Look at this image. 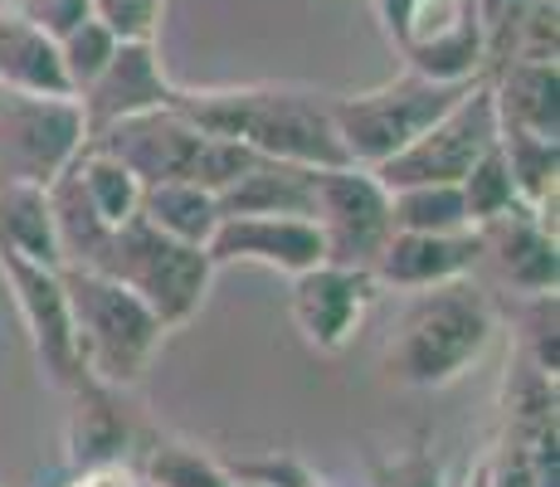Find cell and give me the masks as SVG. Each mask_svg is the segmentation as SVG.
I'll return each instance as SVG.
<instances>
[{
	"label": "cell",
	"instance_id": "obj_1",
	"mask_svg": "<svg viewBox=\"0 0 560 487\" xmlns=\"http://www.w3.org/2000/svg\"><path fill=\"white\" fill-rule=\"evenodd\" d=\"M171 107L190 117L205 137H240L258 156L293 166H351L331 123V93L298 83H234V89H180Z\"/></svg>",
	"mask_w": 560,
	"mask_h": 487
},
{
	"label": "cell",
	"instance_id": "obj_2",
	"mask_svg": "<svg viewBox=\"0 0 560 487\" xmlns=\"http://www.w3.org/2000/svg\"><path fill=\"white\" fill-rule=\"evenodd\" d=\"M498 337V308L472 278L409 292L400 322L385 337V375L409 390L454 385L463 371L482 361V351Z\"/></svg>",
	"mask_w": 560,
	"mask_h": 487
},
{
	"label": "cell",
	"instance_id": "obj_3",
	"mask_svg": "<svg viewBox=\"0 0 560 487\" xmlns=\"http://www.w3.org/2000/svg\"><path fill=\"white\" fill-rule=\"evenodd\" d=\"M63 292H69V322H73V351H79L83 375L117 390H132L152 371L166 327L147 312L137 292H127L117 278L98 268H63Z\"/></svg>",
	"mask_w": 560,
	"mask_h": 487
},
{
	"label": "cell",
	"instance_id": "obj_4",
	"mask_svg": "<svg viewBox=\"0 0 560 487\" xmlns=\"http://www.w3.org/2000/svg\"><path fill=\"white\" fill-rule=\"evenodd\" d=\"M98 274L117 278L127 292H137L166 332H180L210 298L214 258L200 244L171 240L156 224H147L142 214H132L127 224L113 230V240H107L98 258Z\"/></svg>",
	"mask_w": 560,
	"mask_h": 487
},
{
	"label": "cell",
	"instance_id": "obj_5",
	"mask_svg": "<svg viewBox=\"0 0 560 487\" xmlns=\"http://www.w3.org/2000/svg\"><path fill=\"white\" fill-rule=\"evenodd\" d=\"M468 83H439V79L405 69L365 93H331V123H337V137L347 147V161L351 166H381V161H390L444 107H454V97Z\"/></svg>",
	"mask_w": 560,
	"mask_h": 487
},
{
	"label": "cell",
	"instance_id": "obj_6",
	"mask_svg": "<svg viewBox=\"0 0 560 487\" xmlns=\"http://www.w3.org/2000/svg\"><path fill=\"white\" fill-rule=\"evenodd\" d=\"M371 10L405 69L439 83H468L488 73L478 0H371Z\"/></svg>",
	"mask_w": 560,
	"mask_h": 487
},
{
	"label": "cell",
	"instance_id": "obj_7",
	"mask_svg": "<svg viewBox=\"0 0 560 487\" xmlns=\"http://www.w3.org/2000/svg\"><path fill=\"white\" fill-rule=\"evenodd\" d=\"M492 142H498V107H492L488 73H478V79L454 97V107H444L405 151H395L390 161H381V166H371V171L385 190L429 186V181L458 186L472 171V161Z\"/></svg>",
	"mask_w": 560,
	"mask_h": 487
},
{
	"label": "cell",
	"instance_id": "obj_8",
	"mask_svg": "<svg viewBox=\"0 0 560 487\" xmlns=\"http://www.w3.org/2000/svg\"><path fill=\"white\" fill-rule=\"evenodd\" d=\"M312 224L322 234V258L347 268H371L381 258L390 224V190L371 166L312 171Z\"/></svg>",
	"mask_w": 560,
	"mask_h": 487
},
{
	"label": "cell",
	"instance_id": "obj_9",
	"mask_svg": "<svg viewBox=\"0 0 560 487\" xmlns=\"http://www.w3.org/2000/svg\"><path fill=\"white\" fill-rule=\"evenodd\" d=\"M89 142L79 97L0 89V181L49 186Z\"/></svg>",
	"mask_w": 560,
	"mask_h": 487
},
{
	"label": "cell",
	"instance_id": "obj_10",
	"mask_svg": "<svg viewBox=\"0 0 560 487\" xmlns=\"http://www.w3.org/2000/svg\"><path fill=\"white\" fill-rule=\"evenodd\" d=\"M0 283H5L10 308H15L20 327H25V337H30L39 381L54 390H73L83 381V366H79V351H73L63 268L35 264V258H20V254H10V248H0Z\"/></svg>",
	"mask_w": 560,
	"mask_h": 487
},
{
	"label": "cell",
	"instance_id": "obj_11",
	"mask_svg": "<svg viewBox=\"0 0 560 487\" xmlns=\"http://www.w3.org/2000/svg\"><path fill=\"white\" fill-rule=\"evenodd\" d=\"M375 298H381V283L371 268H347L322 258V264L288 278V317H293L298 337L327 356L357 337Z\"/></svg>",
	"mask_w": 560,
	"mask_h": 487
},
{
	"label": "cell",
	"instance_id": "obj_12",
	"mask_svg": "<svg viewBox=\"0 0 560 487\" xmlns=\"http://www.w3.org/2000/svg\"><path fill=\"white\" fill-rule=\"evenodd\" d=\"M73 97H79V113H83V132L98 137L103 127L122 123V117L152 113V107H171L176 83H171L166 63H161L156 39H117V49H113V59L103 63V73Z\"/></svg>",
	"mask_w": 560,
	"mask_h": 487
},
{
	"label": "cell",
	"instance_id": "obj_13",
	"mask_svg": "<svg viewBox=\"0 0 560 487\" xmlns=\"http://www.w3.org/2000/svg\"><path fill=\"white\" fill-rule=\"evenodd\" d=\"M89 142L113 151L142 186H156V181H190V166L200 156L205 132L180 107H152V113H137V117L103 127Z\"/></svg>",
	"mask_w": 560,
	"mask_h": 487
},
{
	"label": "cell",
	"instance_id": "obj_14",
	"mask_svg": "<svg viewBox=\"0 0 560 487\" xmlns=\"http://www.w3.org/2000/svg\"><path fill=\"white\" fill-rule=\"evenodd\" d=\"M205 254L214 258V268L264 264L293 278L303 268L322 264V234H317V224L298 220V214H224L214 224Z\"/></svg>",
	"mask_w": 560,
	"mask_h": 487
},
{
	"label": "cell",
	"instance_id": "obj_15",
	"mask_svg": "<svg viewBox=\"0 0 560 487\" xmlns=\"http://www.w3.org/2000/svg\"><path fill=\"white\" fill-rule=\"evenodd\" d=\"M482 264L502 288H512V298L556 292L560 283V244L526 205L478 224V268Z\"/></svg>",
	"mask_w": 560,
	"mask_h": 487
},
{
	"label": "cell",
	"instance_id": "obj_16",
	"mask_svg": "<svg viewBox=\"0 0 560 487\" xmlns=\"http://www.w3.org/2000/svg\"><path fill=\"white\" fill-rule=\"evenodd\" d=\"M375 283L395 292H419L448 283V278H472L478 274V230H454V234H415L395 230L385 240L381 258L371 264Z\"/></svg>",
	"mask_w": 560,
	"mask_h": 487
},
{
	"label": "cell",
	"instance_id": "obj_17",
	"mask_svg": "<svg viewBox=\"0 0 560 487\" xmlns=\"http://www.w3.org/2000/svg\"><path fill=\"white\" fill-rule=\"evenodd\" d=\"M69 395V425H63V449H69V468H89V463H122L132 449V419L122 409V390L103 385L83 375Z\"/></svg>",
	"mask_w": 560,
	"mask_h": 487
},
{
	"label": "cell",
	"instance_id": "obj_18",
	"mask_svg": "<svg viewBox=\"0 0 560 487\" xmlns=\"http://www.w3.org/2000/svg\"><path fill=\"white\" fill-rule=\"evenodd\" d=\"M498 127L556 137L560 142V63L556 59H508L488 69Z\"/></svg>",
	"mask_w": 560,
	"mask_h": 487
},
{
	"label": "cell",
	"instance_id": "obj_19",
	"mask_svg": "<svg viewBox=\"0 0 560 487\" xmlns=\"http://www.w3.org/2000/svg\"><path fill=\"white\" fill-rule=\"evenodd\" d=\"M0 89L73 97L59 59V39L10 5H0Z\"/></svg>",
	"mask_w": 560,
	"mask_h": 487
},
{
	"label": "cell",
	"instance_id": "obj_20",
	"mask_svg": "<svg viewBox=\"0 0 560 487\" xmlns=\"http://www.w3.org/2000/svg\"><path fill=\"white\" fill-rule=\"evenodd\" d=\"M224 214H298L312 220V166H293V161L258 156L230 190L214 195Z\"/></svg>",
	"mask_w": 560,
	"mask_h": 487
},
{
	"label": "cell",
	"instance_id": "obj_21",
	"mask_svg": "<svg viewBox=\"0 0 560 487\" xmlns=\"http://www.w3.org/2000/svg\"><path fill=\"white\" fill-rule=\"evenodd\" d=\"M0 248L35 264L63 268L59 234H54L49 214V186L39 181H0Z\"/></svg>",
	"mask_w": 560,
	"mask_h": 487
},
{
	"label": "cell",
	"instance_id": "obj_22",
	"mask_svg": "<svg viewBox=\"0 0 560 487\" xmlns=\"http://www.w3.org/2000/svg\"><path fill=\"white\" fill-rule=\"evenodd\" d=\"M49 214H54V234H59V258L63 268H98L113 224L93 210V200L83 195L79 176L69 166L49 181Z\"/></svg>",
	"mask_w": 560,
	"mask_h": 487
},
{
	"label": "cell",
	"instance_id": "obj_23",
	"mask_svg": "<svg viewBox=\"0 0 560 487\" xmlns=\"http://www.w3.org/2000/svg\"><path fill=\"white\" fill-rule=\"evenodd\" d=\"M147 224H156L161 234L186 244H210L214 224H220V205L214 195L196 186V181H156V186H142V205H137Z\"/></svg>",
	"mask_w": 560,
	"mask_h": 487
},
{
	"label": "cell",
	"instance_id": "obj_24",
	"mask_svg": "<svg viewBox=\"0 0 560 487\" xmlns=\"http://www.w3.org/2000/svg\"><path fill=\"white\" fill-rule=\"evenodd\" d=\"M498 151L508 161L512 190L526 210L556 200L560 190V142L556 137H536V132H516V127H498Z\"/></svg>",
	"mask_w": 560,
	"mask_h": 487
},
{
	"label": "cell",
	"instance_id": "obj_25",
	"mask_svg": "<svg viewBox=\"0 0 560 487\" xmlns=\"http://www.w3.org/2000/svg\"><path fill=\"white\" fill-rule=\"evenodd\" d=\"M69 171L79 176L83 195L93 200V210L103 214L107 224H127L137 214V205H142V181L132 176V171L122 166V161L113 156V151H103L98 142H83L79 156L69 161Z\"/></svg>",
	"mask_w": 560,
	"mask_h": 487
},
{
	"label": "cell",
	"instance_id": "obj_26",
	"mask_svg": "<svg viewBox=\"0 0 560 487\" xmlns=\"http://www.w3.org/2000/svg\"><path fill=\"white\" fill-rule=\"evenodd\" d=\"M137 478H142V487H240L220 459H210L200 443L186 439H156Z\"/></svg>",
	"mask_w": 560,
	"mask_h": 487
},
{
	"label": "cell",
	"instance_id": "obj_27",
	"mask_svg": "<svg viewBox=\"0 0 560 487\" xmlns=\"http://www.w3.org/2000/svg\"><path fill=\"white\" fill-rule=\"evenodd\" d=\"M390 224H395V230H415V234L472 230V224H468V210H463L458 186H444V181L390 190Z\"/></svg>",
	"mask_w": 560,
	"mask_h": 487
},
{
	"label": "cell",
	"instance_id": "obj_28",
	"mask_svg": "<svg viewBox=\"0 0 560 487\" xmlns=\"http://www.w3.org/2000/svg\"><path fill=\"white\" fill-rule=\"evenodd\" d=\"M458 195H463V210H468V224H472V230L522 205V200H516V190H512L508 161H502L498 142H492L478 161H472V171L458 181Z\"/></svg>",
	"mask_w": 560,
	"mask_h": 487
},
{
	"label": "cell",
	"instance_id": "obj_29",
	"mask_svg": "<svg viewBox=\"0 0 560 487\" xmlns=\"http://www.w3.org/2000/svg\"><path fill=\"white\" fill-rule=\"evenodd\" d=\"M560 298L556 292H532L516 298V351H526L546 375L560 371Z\"/></svg>",
	"mask_w": 560,
	"mask_h": 487
},
{
	"label": "cell",
	"instance_id": "obj_30",
	"mask_svg": "<svg viewBox=\"0 0 560 487\" xmlns=\"http://www.w3.org/2000/svg\"><path fill=\"white\" fill-rule=\"evenodd\" d=\"M113 49H117V35L98 15H89L83 25H73L69 35H59V59H63V73H69V89L73 93L89 89L103 73V63L113 59Z\"/></svg>",
	"mask_w": 560,
	"mask_h": 487
},
{
	"label": "cell",
	"instance_id": "obj_31",
	"mask_svg": "<svg viewBox=\"0 0 560 487\" xmlns=\"http://www.w3.org/2000/svg\"><path fill=\"white\" fill-rule=\"evenodd\" d=\"M254 161H258V151L249 142H240V137H205L196 166H190V181L205 186L210 195H220V190H230Z\"/></svg>",
	"mask_w": 560,
	"mask_h": 487
},
{
	"label": "cell",
	"instance_id": "obj_32",
	"mask_svg": "<svg viewBox=\"0 0 560 487\" xmlns=\"http://www.w3.org/2000/svg\"><path fill=\"white\" fill-rule=\"evenodd\" d=\"M526 10L532 0H478V15H482V54H488V69L512 59L516 49V30H522Z\"/></svg>",
	"mask_w": 560,
	"mask_h": 487
},
{
	"label": "cell",
	"instance_id": "obj_33",
	"mask_svg": "<svg viewBox=\"0 0 560 487\" xmlns=\"http://www.w3.org/2000/svg\"><path fill=\"white\" fill-rule=\"evenodd\" d=\"M371 487H448L444 463L429 449H405L390 459H371Z\"/></svg>",
	"mask_w": 560,
	"mask_h": 487
},
{
	"label": "cell",
	"instance_id": "obj_34",
	"mask_svg": "<svg viewBox=\"0 0 560 487\" xmlns=\"http://www.w3.org/2000/svg\"><path fill=\"white\" fill-rule=\"evenodd\" d=\"M161 10H166V0H93V15L117 39H156Z\"/></svg>",
	"mask_w": 560,
	"mask_h": 487
},
{
	"label": "cell",
	"instance_id": "obj_35",
	"mask_svg": "<svg viewBox=\"0 0 560 487\" xmlns=\"http://www.w3.org/2000/svg\"><path fill=\"white\" fill-rule=\"evenodd\" d=\"M560 54V0H532L522 30H516L512 59H556Z\"/></svg>",
	"mask_w": 560,
	"mask_h": 487
},
{
	"label": "cell",
	"instance_id": "obj_36",
	"mask_svg": "<svg viewBox=\"0 0 560 487\" xmlns=\"http://www.w3.org/2000/svg\"><path fill=\"white\" fill-rule=\"evenodd\" d=\"M15 10L59 39V35H69L73 25H83V20L93 15V0H20Z\"/></svg>",
	"mask_w": 560,
	"mask_h": 487
},
{
	"label": "cell",
	"instance_id": "obj_37",
	"mask_svg": "<svg viewBox=\"0 0 560 487\" xmlns=\"http://www.w3.org/2000/svg\"><path fill=\"white\" fill-rule=\"evenodd\" d=\"M63 487H142V478H137L132 463H89V468H73L69 478H63Z\"/></svg>",
	"mask_w": 560,
	"mask_h": 487
},
{
	"label": "cell",
	"instance_id": "obj_38",
	"mask_svg": "<svg viewBox=\"0 0 560 487\" xmlns=\"http://www.w3.org/2000/svg\"><path fill=\"white\" fill-rule=\"evenodd\" d=\"M463 487H488V468H482V463H478V468L468 473V483H463Z\"/></svg>",
	"mask_w": 560,
	"mask_h": 487
},
{
	"label": "cell",
	"instance_id": "obj_39",
	"mask_svg": "<svg viewBox=\"0 0 560 487\" xmlns=\"http://www.w3.org/2000/svg\"><path fill=\"white\" fill-rule=\"evenodd\" d=\"M0 5H10V0H0Z\"/></svg>",
	"mask_w": 560,
	"mask_h": 487
}]
</instances>
